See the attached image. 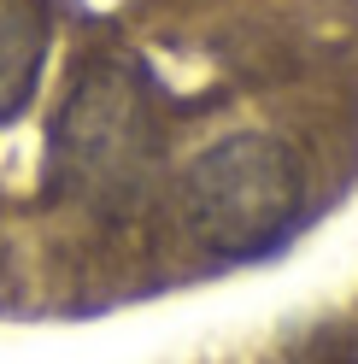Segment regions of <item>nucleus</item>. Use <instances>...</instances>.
<instances>
[{
	"label": "nucleus",
	"mask_w": 358,
	"mask_h": 364,
	"mask_svg": "<svg viewBox=\"0 0 358 364\" xmlns=\"http://www.w3.org/2000/svg\"><path fill=\"white\" fill-rule=\"evenodd\" d=\"M305 206V165L282 135H223L183 171L176 212L183 230L217 259H259L288 235Z\"/></svg>",
	"instance_id": "obj_1"
},
{
	"label": "nucleus",
	"mask_w": 358,
	"mask_h": 364,
	"mask_svg": "<svg viewBox=\"0 0 358 364\" xmlns=\"http://www.w3.org/2000/svg\"><path fill=\"white\" fill-rule=\"evenodd\" d=\"M159 159V124L124 65H94L53 124V182L88 206H129Z\"/></svg>",
	"instance_id": "obj_2"
},
{
	"label": "nucleus",
	"mask_w": 358,
	"mask_h": 364,
	"mask_svg": "<svg viewBox=\"0 0 358 364\" xmlns=\"http://www.w3.org/2000/svg\"><path fill=\"white\" fill-rule=\"evenodd\" d=\"M48 0H0V124L30 106L41 65H48Z\"/></svg>",
	"instance_id": "obj_3"
},
{
	"label": "nucleus",
	"mask_w": 358,
	"mask_h": 364,
	"mask_svg": "<svg viewBox=\"0 0 358 364\" xmlns=\"http://www.w3.org/2000/svg\"><path fill=\"white\" fill-rule=\"evenodd\" d=\"M300 364H358V353L347 347L341 335H318V341L300 353Z\"/></svg>",
	"instance_id": "obj_4"
}]
</instances>
